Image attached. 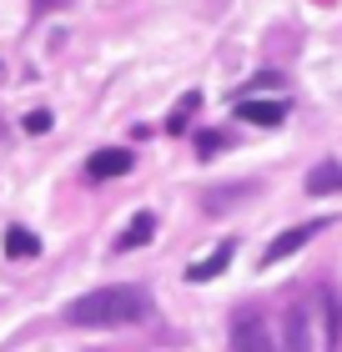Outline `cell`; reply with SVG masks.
<instances>
[{
	"label": "cell",
	"instance_id": "obj_4",
	"mask_svg": "<svg viewBox=\"0 0 342 352\" xmlns=\"http://www.w3.org/2000/svg\"><path fill=\"white\" fill-rule=\"evenodd\" d=\"M136 156L126 151V146H106V151H91V162H86V176L91 182H111V176H126L131 171Z\"/></svg>",
	"mask_w": 342,
	"mask_h": 352
},
{
	"label": "cell",
	"instance_id": "obj_10",
	"mask_svg": "<svg viewBox=\"0 0 342 352\" xmlns=\"http://www.w3.org/2000/svg\"><path fill=\"white\" fill-rule=\"evenodd\" d=\"M307 322H312V312L297 302V307L287 312V347H292V352H307V347H312V327H307Z\"/></svg>",
	"mask_w": 342,
	"mask_h": 352
},
{
	"label": "cell",
	"instance_id": "obj_3",
	"mask_svg": "<svg viewBox=\"0 0 342 352\" xmlns=\"http://www.w3.org/2000/svg\"><path fill=\"white\" fill-rule=\"evenodd\" d=\"M328 227V221H302V227H292V232H282L277 236V242H267V252H262V267H277L282 257H292V252H302L307 242H312V236Z\"/></svg>",
	"mask_w": 342,
	"mask_h": 352
},
{
	"label": "cell",
	"instance_id": "obj_1",
	"mask_svg": "<svg viewBox=\"0 0 342 352\" xmlns=\"http://www.w3.org/2000/svg\"><path fill=\"white\" fill-rule=\"evenodd\" d=\"M151 312L141 287H96V292L76 297L66 307V322L71 327H131Z\"/></svg>",
	"mask_w": 342,
	"mask_h": 352
},
{
	"label": "cell",
	"instance_id": "obj_14",
	"mask_svg": "<svg viewBox=\"0 0 342 352\" xmlns=\"http://www.w3.org/2000/svg\"><path fill=\"white\" fill-rule=\"evenodd\" d=\"M25 131H30V136H45V131H51V111H30V116H25Z\"/></svg>",
	"mask_w": 342,
	"mask_h": 352
},
{
	"label": "cell",
	"instance_id": "obj_11",
	"mask_svg": "<svg viewBox=\"0 0 342 352\" xmlns=\"http://www.w3.org/2000/svg\"><path fill=\"white\" fill-rule=\"evenodd\" d=\"M191 111H202V91H186L182 101H176V111H171V121H167V131H171V136H182L186 126H191Z\"/></svg>",
	"mask_w": 342,
	"mask_h": 352
},
{
	"label": "cell",
	"instance_id": "obj_12",
	"mask_svg": "<svg viewBox=\"0 0 342 352\" xmlns=\"http://www.w3.org/2000/svg\"><path fill=\"white\" fill-rule=\"evenodd\" d=\"M322 307H328V347H342V297L322 292Z\"/></svg>",
	"mask_w": 342,
	"mask_h": 352
},
{
	"label": "cell",
	"instance_id": "obj_7",
	"mask_svg": "<svg viewBox=\"0 0 342 352\" xmlns=\"http://www.w3.org/2000/svg\"><path fill=\"white\" fill-rule=\"evenodd\" d=\"M6 257H15V262L41 257V236L30 232V227H6Z\"/></svg>",
	"mask_w": 342,
	"mask_h": 352
},
{
	"label": "cell",
	"instance_id": "obj_2",
	"mask_svg": "<svg viewBox=\"0 0 342 352\" xmlns=\"http://www.w3.org/2000/svg\"><path fill=\"white\" fill-rule=\"evenodd\" d=\"M226 338H232L237 352H267V347H272V332H267V322H262V312H237Z\"/></svg>",
	"mask_w": 342,
	"mask_h": 352
},
{
	"label": "cell",
	"instance_id": "obj_5",
	"mask_svg": "<svg viewBox=\"0 0 342 352\" xmlns=\"http://www.w3.org/2000/svg\"><path fill=\"white\" fill-rule=\"evenodd\" d=\"M237 121H247V126H282L287 121V101H252V96H237Z\"/></svg>",
	"mask_w": 342,
	"mask_h": 352
},
{
	"label": "cell",
	"instance_id": "obj_13",
	"mask_svg": "<svg viewBox=\"0 0 342 352\" xmlns=\"http://www.w3.org/2000/svg\"><path fill=\"white\" fill-rule=\"evenodd\" d=\"M226 146V131H197V156H217Z\"/></svg>",
	"mask_w": 342,
	"mask_h": 352
},
{
	"label": "cell",
	"instance_id": "obj_9",
	"mask_svg": "<svg viewBox=\"0 0 342 352\" xmlns=\"http://www.w3.org/2000/svg\"><path fill=\"white\" fill-rule=\"evenodd\" d=\"M307 191H312V197H332V191H342V166L337 162H317L312 171H307Z\"/></svg>",
	"mask_w": 342,
	"mask_h": 352
},
{
	"label": "cell",
	"instance_id": "obj_6",
	"mask_svg": "<svg viewBox=\"0 0 342 352\" xmlns=\"http://www.w3.org/2000/svg\"><path fill=\"white\" fill-rule=\"evenodd\" d=\"M156 236V212H136L131 221H126V232L116 236V252H136V247H146Z\"/></svg>",
	"mask_w": 342,
	"mask_h": 352
},
{
	"label": "cell",
	"instance_id": "obj_8",
	"mask_svg": "<svg viewBox=\"0 0 342 352\" xmlns=\"http://www.w3.org/2000/svg\"><path fill=\"white\" fill-rule=\"evenodd\" d=\"M226 262H232V242H222L211 257H202V262H191L186 267V282H211V277H222L226 272Z\"/></svg>",
	"mask_w": 342,
	"mask_h": 352
}]
</instances>
